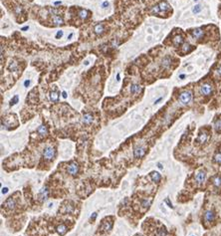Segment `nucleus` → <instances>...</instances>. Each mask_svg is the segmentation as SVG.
I'll use <instances>...</instances> for the list:
<instances>
[{"label":"nucleus","instance_id":"1","mask_svg":"<svg viewBox=\"0 0 221 236\" xmlns=\"http://www.w3.org/2000/svg\"><path fill=\"white\" fill-rule=\"evenodd\" d=\"M178 102L182 106H187L192 102V93L190 91H183L181 94L178 96Z\"/></svg>","mask_w":221,"mask_h":236},{"label":"nucleus","instance_id":"2","mask_svg":"<svg viewBox=\"0 0 221 236\" xmlns=\"http://www.w3.org/2000/svg\"><path fill=\"white\" fill-rule=\"evenodd\" d=\"M56 155V150L52 146H46L43 150V158L46 161H52Z\"/></svg>","mask_w":221,"mask_h":236},{"label":"nucleus","instance_id":"3","mask_svg":"<svg viewBox=\"0 0 221 236\" xmlns=\"http://www.w3.org/2000/svg\"><path fill=\"white\" fill-rule=\"evenodd\" d=\"M168 9H171V6H169V4L167 1H161V2H159L158 4V5L152 8L151 12L154 14H159V13H161V12L167 11Z\"/></svg>","mask_w":221,"mask_h":236},{"label":"nucleus","instance_id":"4","mask_svg":"<svg viewBox=\"0 0 221 236\" xmlns=\"http://www.w3.org/2000/svg\"><path fill=\"white\" fill-rule=\"evenodd\" d=\"M199 91H200V94L202 96L209 97L212 95V93H213V86H212L210 83H204L200 86Z\"/></svg>","mask_w":221,"mask_h":236},{"label":"nucleus","instance_id":"5","mask_svg":"<svg viewBox=\"0 0 221 236\" xmlns=\"http://www.w3.org/2000/svg\"><path fill=\"white\" fill-rule=\"evenodd\" d=\"M216 218V213L213 209H207L203 214V221L204 223H212Z\"/></svg>","mask_w":221,"mask_h":236},{"label":"nucleus","instance_id":"6","mask_svg":"<svg viewBox=\"0 0 221 236\" xmlns=\"http://www.w3.org/2000/svg\"><path fill=\"white\" fill-rule=\"evenodd\" d=\"M79 170H80V166H79L78 162H71L69 164H68V166H67V171H68V174H69L70 175L76 176V175L79 174Z\"/></svg>","mask_w":221,"mask_h":236},{"label":"nucleus","instance_id":"7","mask_svg":"<svg viewBox=\"0 0 221 236\" xmlns=\"http://www.w3.org/2000/svg\"><path fill=\"white\" fill-rule=\"evenodd\" d=\"M205 178H206V171L204 170H199L196 172V174L194 175V180L198 185H201L204 183Z\"/></svg>","mask_w":221,"mask_h":236},{"label":"nucleus","instance_id":"8","mask_svg":"<svg viewBox=\"0 0 221 236\" xmlns=\"http://www.w3.org/2000/svg\"><path fill=\"white\" fill-rule=\"evenodd\" d=\"M146 153H147L146 147L143 146H137L134 150V157H135V158L139 159V158H142L144 157Z\"/></svg>","mask_w":221,"mask_h":236},{"label":"nucleus","instance_id":"9","mask_svg":"<svg viewBox=\"0 0 221 236\" xmlns=\"http://www.w3.org/2000/svg\"><path fill=\"white\" fill-rule=\"evenodd\" d=\"M113 227V221H110L109 218H105L103 221H102V225L101 227H99V230L103 231V232H108Z\"/></svg>","mask_w":221,"mask_h":236},{"label":"nucleus","instance_id":"10","mask_svg":"<svg viewBox=\"0 0 221 236\" xmlns=\"http://www.w3.org/2000/svg\"><path fill=\"white\" fill-rule=\"evenodd\" d=\"M190 34L194 39L199 40V39H202L203 36H204V31H203L201 28H195L190 30Z\"/></svg>","mask_w":221,"mask_h":236},{"label":"nucleus","instance_id":"11","mask_svg":"<svg viewBox=\"0 0 221 236\" xmlns=\"http://www.w3.org/2000/svg\"><path fill=\"white\" fill-rule=\"evenodd\" d=\"M208 138H209V134H208V133L205 132V130H201V132L199 133V134H198L196 142H199V144H204V142H207Z\"/></svg>","mask_w":221,"mask_h":236},{"label":"nucleus","instance_id":"12","mask_svg":"<svg viewBox=\"0 0 221 236\" xmlns=\"http://www.w3.org/2000/svg\"><path fill=\"white\" fill-rule=\"evenodd\" d=\"M3 206H5V208L9 209V210H12L15 208L16 206V200L14 199V197H8V199L5 201V203L3 204Z\"/></svg>","mask_w":221,"mask_h":236},{"label":"nucleus","instance_id":"13","mask_svg":"<svg viewBox=\"0 0 221 236\" xmlns=\"http://www.w3.org/2000/svg\"><path fill=\"white\" fill-rule=\"evenodd\" d=\"M82 122L84 125H91L93 122H94V117H93L90 113H85L83 115V119H82Z\"/></svg>","mask_w":221,"mask_h":236},{"label":"nucleus","instance_id":"14","mask_svg":"<svg viewBox=\"0 0 221 236\" xmlns=\"http://www.w3.org/2000/svg\"><path fill=\"white\" fill-rule=\"evenodd\" d=\"M211 182L215 188H220L221 187V175H218V174L214 175L211 179Z\"/></svg>","mask_w":221,"mask_h":236},{"label":"nucleus","instance_id":"15","mask_svg":"<svg viewBox=\"0 0 221 236\" xmlns=\"http://www.w3.org/2000/svg\"><path fill=\"white\" fill-rule=\"evenodd\" d=\"M68 231H69L68 230V227L65 224H60V225L57 226V232L60 236H64L68 232Z\"/></svg>","mask_w":221,"mask_h":236},{"label":"nucleus","instance_id":"16","mask_svg":"<svg viewBox=\"0 0 221 236\" xmlns=\"http://www.w3.org/2000/svg\"><path fill=\"white\" fill-rule=\"evenodd\" d=\"M142 91V87L139 85V84H131V93L133 95H137V94H139V92Z\"/></svg>","mask_w":221,"mask_h":236},{"label":"nucleus","instance_id":"17","mask_svg":"<svg viewBox=\"0 0 221 236\" xmlns=\"http://www.w3.org/2000/svg\"><path fill=\"white\" fill-rule=\"evenodd\" d=\"M150 175H151V178L152 182H154L159 183V182H160V179H161V175L159 174L158 171H151Z\"/></svg>","mask_w":221,"mask_h":236},{"label":"nucleus","instance_id":"18","mask_svg":"<svg viewBox=\"0 0 221 236\" xmlns=\"http://www.w3.org/2000/svg\"><path fill=\"white\" fill-rule=\"evenodd\" d=\"M52 22L55 25H62L64 23V21H63V18L61 17V16H59L58 14H53V16H52Z\"/></svg>","mask_w":221,"mask_h":236},{"label":"nucleus","instance_id":"19","mask_svg":"<svg viewBox=\"0 0 221 236\" xmlns=\"http://www.w3.org/2000/svg\"><path fill=\"white\" fill-rule=\"evenodd\" d=\"M94 31H95V33H96L97 35H102L104 33V31H105L104 25L101 24V23L97 24L96 26H95V28H94Z\"/></svg>","mask_w":221,"mask_h":236},{"label":"nucleus","instance_id":"20","mask_svg":"<svg viewBox=\"0 0 221 236\" xmlns=\"http://www.w3.org/2000/svg\"><path fill=\"white\" fill-rule=\"evenodd\" d=\"M161 65H163L164 68H169L171 65V58L169 56H165L163 61H161Z\"/></svg>","mask_w":221,"mask_h":236},{"label":"nucleus","instance_id":"21","mask_svg":"<svg viewBox=\"0 0 221 236\" xmlns=\"http://www.w3.org/2000/svg\"><path fill=\"white\" fill-rule=\"evenodd\" d=\"M37 133L40 134V136H46L48 134V129L45 125H41L39 128L37 129Z\"/></svg>","mask_w":221,"mask_h":236},{"label":"nucleus","instance_id":"22","mask_svg":"<svg viewBox=\"0 0 221 236\" xmlns=\"http://www.w3.org/2000/svg\"><path fill=\"white\" fill-rule=\"evenodd\" d=\"M50 100L52 101V102H54V103H56V102H58V100H59V92L58 91H52L50 93Z\"/></svg>","mask_w":221,"mask_h":236},{"label":"nucleus","instance_id":"23","mask_svg":"<svg viewBox=\"0 0 221 236\" xmlns=\"http://www.w3.org/2000/svg\"><path fill=\"white\" fill-rule=\"evenodd\" d=\"M183 41H184V39L181 35H176L173 39V44L175 46H179L183 43Z\"/></svg>","mask_w":221,"mask_h":236},{"label":"nucleus","instance_id":"24","mask_svg":"<svg viewBox=\"0 0 221 236\" xmlns=\"http://www.w3.org/2000/svg\"><path fill=\"white\" fill-rule=\"evenodd\" d=\"M213 126H214L215 130H217V132H220V130H221V118H220V119H217V120L214 121Z\"/></svg>","mask_w":221,"mask_h":236},{"label":"nucleus","instance_id":"25","mask_svg":"<svg viewBox=\"0 0 221 236\" xmlns=\"http://www.w3.org/2000/svg\"><path fill=\"white\" fill-rule=\"evenodd\" d=\"M213 162L217 164H221V151H218V153H216L214 154Z\"/></svg>","mask_w":221,"mask_h":236},{"label":"nucleus","instance_id":"26","mask_svg":"<svg viewBox=\"0 0 221 236\" xmlns=\"http://www.w3.org/2000/svg\"><path fill=\"white\" fill-rule=\"evenodd\" d=\"M79 16L81 18H82L83 20H85V19H87L88 18V16H89V12L87 11V10H85V9H81L80 10V12H79Z\"/></svg>","mask_w":221,"mask_h":236},{"label":"nucleus","instance_id":"27","mask_svg":"<svg viewBox=\"0 0 221 236\" xmlns=\"http://www.w3.org/2000/svg\"><path fill=\"white\" fill-rule=\"evenodd\" d=\"M190 51H191V46L188 43L183 44V46H182V53L186 54V53H188Z\"/></svg>","mask_w":221,"mask_h":236},{"label":"nucleus","instance_id":"28","mask_svg":"<svg viewBox=\"0 0 221 236\" xmlns=\"http://www.w3.org/2000/svg\"><path fill=\"white\" fill-rule=\"evenodd\" d=\"M201 11V6L200 5H195L194 7H193V9H192V12L194 14H197V13H199V12Z\"/></svg>","mask_w":221,"mask_h":236},{"label":"nucleus","instance_id":"29","mask_svg":"<svg viewBox=\"0 0 221 236\" xmlns=\"http://www.w3.org/2000/svg\"><path fill=\"white\" fill-rule=\"evenodd\" d=\"M17 63H15V62H12L11 64H10V66H9V70L10 71H16L17 70Z\"/></svg>","mask_w":221,"mask_h":236},{"label":"nucleus","instance_id":"30","mask_svg":"<svg viewBox=\"0 0 221 236\" xmlns=\"http://www.w3.org/2000/svg\"><path fill=\"white\" fill-rule=\"evenodd\" d=\"M18 100H19L18 99V96H14L13 99L10 101V106H14L16 103H18Z\"/></svg>","mask_w":221,"mask_h":236},{"label":"nucleus","instance_id":"31","mask_svg":"<svg viewBox=\"0 0 221 236\" xmlns=\"http://www.w3.org/2000/svg\"><path fill=\"white\" fill-rule=\"evenodd\" d=\"M215 73H216V75H217V76H219V77H221V63L218 65L217 69H216V71H215Z\"/></svg>","mask_w":221,"mask_h":236},{"label":"nucleus","instance_id":"32","mask_svg":"<svg viewBox=\"0 0 221 236\" xmlns=\"http://www.w3.org/2000/svg\"><path fill=\"white\" fill-rule=\"evenodd\" d=\"M63 36V31L62 30H60V31H58L57 32V34H56V39H60V38Z\"/></svg>","mask_w":221,"mask_h":236},{"label":"nucleus","instance_id":"33","mask_svg":"<svg viewBox=\"0 0 221 236\" xmlns=\"http://www.w3.org/2000/svg\"><path fill=\"white\" fill-rule=\"evenodd\" d=\"M97 215H98V214H97L96 212H95V213H93V216H91V218H90V221H91V223H92L93 221H95V219H96Z\"/></svg>","mask_w":221,"mask_h":236},{"label":"nucleus","instance_id":"34","mask_svg":"<svg viewBox=\"0 0 221 236\" xmlns=\"http://www.w3.org/2000/svg\"><path fill=\"white\" fill-rule=\"evenodd\" d=\"M109 6V2L108 1H105V2H103V4H102V8H107Z\"/></svg>","mask_w":221,"mask_h":236},{"label":"nucleus","instance_id":"35","mask_svg":"<svg viewBox=\"0 0 221 236\" xmlns=\"http://www.w3.org/2000/svg\"><path fill=\"white\" fill-rule=\"evenodd\" d=\"M16 12H17V14L22 13V8L19 7V6H17V7H16Z\"/></svg>","mask_w":221,"mask_h":236},{"label":"nucleus","instance_id":"36","mask_svg":"<svg viewBox=\"0 0 221 236\" xmlns=\"http://www.w3.org/2000/svg\"><path fill=\"white\" fill-rule=\"evenodd\" d=\"M29 85H30V80H26V81L24 82V86L25 87H28Z\"/></svg>","mask_w":221,"mask_h":236},{"label":"nucleus","instance_id":"37","mask_svg":"<svg viewBox=\"0 0 221 236\" xmlns=\"http://www.w3.org/2000/svg\"><path fill=\"white\" fill-rule=\"evenodd\" d=\"M167 203H168L169 207H171V208H172V204L171 203V201H169V199H167Z\"/></svg>","mask_w":221,"mask_h":236},{"label":"nucleus","instance_id":"38","mask_svg":"<svg viewBox=\"0 0 221 236\" xmlns=\"http://www.w3.org/2000/svg\"><path fill=\"white\" fill-rule=\"evenodd\" d=\"M7 191H8V188H7V187H5V188L2 189V193H6Z\"/></svg>","mask_w":221,"mask_h":236},{"label":"nucleus","instance_id":"39","mask_svg":"<svg viewBox=\"0 0 221 236\" xmlns=\"http://www.w3.org/2000/svg\"><path fill=\"white\" fill-rule=\"evenodd\" d=\"M161 100H163V98H159V99H158V100H156L155 102V104H159V102H160Z\"/></svg>","mask_w":221,"mask_h":236},{"label":"nucleus","instance_id":"40","mask_svg":"<svg viewBox=\"0 0 221 236\" xmlns=\"http://www.w3.org/2000/svg\"><path fill=\"white\" fill-rule=\"evenodd\" d=\"M120 80H121V77H120V74H118V75H117V81L119 82V81H120Z\"/></svg>","mask_w":221,"mask_h":236},{"label":"nucleus","instance_id":"41","mask_svg":"<svg viewBox=\"0 0 221 236\" xmlns=\"http://www.w3.org/2000/svg\"><path fill=\"white\" fill-rule=\"evenodd\" d=\"M185 78V75H180L179 76V79H181V80H183Z\"/></svg>","mask_w":221,"mask_h":236},{"label":"nucleus","instance_id":"42","mask_svg":"<svg viewBox=\"0 0 221 236\" xmlns=\"http://www.w3.org/2000/svg\"><path fill=\"white\" fill-rule=\"evenodd\" d=\"M72 37H73V33H71V34H70L69 36H68V39H71Z\"/></svg>","mask_w":221,"mask_h":236},{"label":"nucleus","instance_id":"43","mask_svg":"<svg viewBox=\"0 0 221 236\" xmlns=\"http://www.w3.org/2000/svg\"><path fill=\"white\" fill-rule=\"evenodd\" d=\"M28 26H26V27H24V28H22V31H25V30H28Z\"/></svg>","mask_w":221,"mask_h":236},{"label":"nucleus","instance_id":"44","mask_svg":"<svg viewBox=\"0 0 221 236\" xmlns=\"http://www.w3.org/2000/svg\"><path fill=\"white\" fill-rule=\"evenodd\" d=\"M63 97H64V98H67V95H66V92H63Z\"/></svg>","mask_w":221,"mask_h":236},{"label":"nucleus","instance_id":"45","mask_svg":"<svg viewBox=\"0 0 221 236\" xmlns=\"http://www.w3.org/2000/svg\"><path fill=\"white\" fill-rule=\"evenodd\" d=\"M61 2L60 1H56V2H55V4H56V5H57V4H60Z\"/></svg>","mask_w":221,"mask_h":236},{"label":"nucleus","instance_id":"46","mask_svg":"<svg viewBox=\"0 0 221 236\" xmlns=\"http://www.w3.org/2000/svg\"><path fill=\"white\" fill-rule=\"evenodd\" d=\"M159 168H163V166H161L160 163H159Z\"/></svg>","mask_w":221,"mask_h":236},{"label":"nucleus","instance_id":"47","mask_svg":"<svg viewBox=\"0 0 221 236\" xmlns=\"http://www.w3.org/2000/svg\"><path fill=\"white\" fill-rule=\"evenodd\" d=\"M135 236H142V235H139V234H137V235H135Z\"/></svg>","mask_w":221,"mask_h":236},{"label":"nucleus","instance_id":"48","mask_svg":"<svg viewBox=\"0 0 221 236\" xmlns=\"http://www.w3.org/2000/svg\"><path fill=\"white\" fill-rule=\"evenodd\" d=\"M194 1H197V0H194Z\"/></svg>","mask_w":221,"mask_h":236}]
</instances>
